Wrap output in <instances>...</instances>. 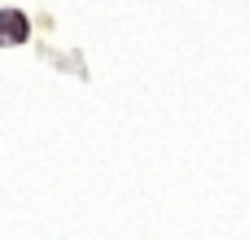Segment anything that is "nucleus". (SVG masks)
I'll return each instance as SVG.
<instances>
[]
</instances>
